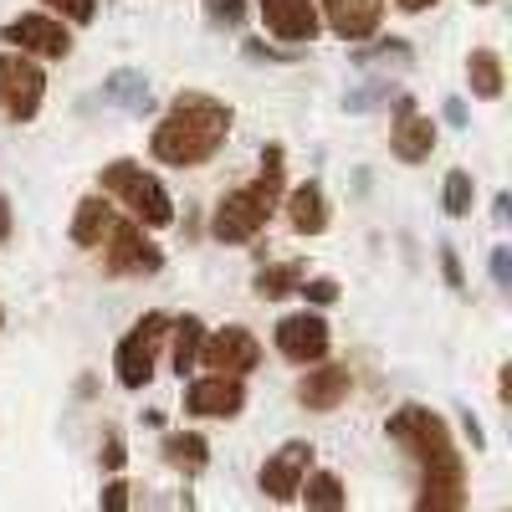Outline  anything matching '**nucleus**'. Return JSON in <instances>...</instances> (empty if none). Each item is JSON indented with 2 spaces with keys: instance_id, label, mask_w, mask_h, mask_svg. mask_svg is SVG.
<instances>
[{
  "instance_id": "f257e3e1",
  "label": "nucleus",
  "mask_w": 512,
  "mask_h": 512,
  "mask_svg": "<svg viewBox=\"0 0 512 512\" xmlns=\"http://www.w3.org/2000/svg\"><path fill=\"white\" fill-rule=\"evenodd\" d=\"M390 436L425 466V492L415 512H466V466L451 446L446 420L425 405H405L390 415Z\"/></svg>"
},
{
  "instance_id": "f03ea898",
  "label": "nucleus",
  "mask_w": 512,
  "mask_h": 512,
  "mask_svg": "<svg viewBox=\"0 0 512 512\" xmlns=\"http://www.w3.org/2000/svg\"><path fill=\"white\" fill-rule=\"evenodd\" d=\"M226 128H231V108L226 103L205 98V93H180L175 108H169V118L154 128L149 149H154L159 164L190 169V164H205L210 154L221 149Z\"/></svg>"
},
{
  "instance_id": "7ed1b4c3",
  "label": "nucleus",
  "mask_w": 512,
  "mask_h": 512,
  "mask_svg": "<svg viewBox=\"0 0 512 512\" xmlns=\"http://www.w3.org/2000/svg\"><path fill=\"white\" fill-rule=\"evenodd\" d=\"M277 200H282V149H267V154H262V180L231 190V195L216 205V221H210V231H216V241L241 246V241H251L256 231L272 221Z\"/></svg>"
},
{
  "instance_id": "20e7f679",
  "label": "nucleus",
  "mask_w": 512,
  "mask_h": 512,
  "mask_svg": "<svg viewBox=\"0 0 512 512\" xmlns=\"http://www.w3.org/2000/svg\"><path fill=\"white\" fill-rule=\"evenodd\" d=\"M103 190L134 210V226H169L175 221V205H169L164 185L149 175V169H139L134 159H113L103 169Z\"/></svg>"
},
{
  "instance_id": "39448f33",
  "label": "nucleus",
  "mask_w": 512,
  "mask_h": 512,
  "mask_svg": "<svg viewBox=\"0 0 512 512\" xmlns=\"http://www.w3.org/2000/svg\"><path fill=\"white\" fill-rule=\"evenodd\" d=\"M103 267L113 277H139V272L149 277V272L164 267V251L154 241H144V231L134 221H113V231L103 241Z\"/></svg>"
},
{
  "instance_id": "423d86ee",
  "label": "nucleus",
  "mask_w": 512,
  "mask_h": 512,
  "mask_svg": "<svg viewBox=\"0 0 512 512\" xmlns=\"http://www.w3.org/2000/svg\"><path fill=\"white\" fill-rule=\"evenodd\" d=\"M164 333H169V318L149 313V318L118 344V379L128 384V390H144V384L154 379V354H159V344H164Z\"/></svg>"
},
{
  "instance_id": "0eeeda50",
  "label": "nucleus",
  "mask_w": 512,
  "mask_h": 512,
  "mask_svg": "<svg viewBox=\"0 0 512 512\" xmlns=\"http://www.w3.org/2000/svg\"><path fill=\"white\" fill-rule=\"evenodd\" d=\"M41 93H47V72L26 57L0 52V108L11 118H31L41 108Z\"/></svg>"
},
{
  "instance_id": "6e6552de",
  "label": "nucleus",
  "mask_w": 512,
  "mask_h": 512,
  "mask_svg": "<svg viewBox=\"0 0 512 512\" xmlns=\"http://www.w3.org/2000/svg\"><path fill=\"white\" fill-rule=\"evenodd\" d=\"M200 359L210 364V374H231V379H241V374H251L256 364H262V344H256V333H246V328H221V333H210L205 344H200Z\"/></svg>"
},
{
  "instance_id": "1a4fd4ad",
  "label": "nucleus",
  "mask_w": 512,
  "mask_h": 512,
  "mask_svg": "<svg viewBox=\"0 0 512 512\" xmlns=\"http://www.w3.org/2000/svg\"><path fill=\"white\" fill-rule=\"evenodd\" d=\"M0 36H6V47H21V52H31V57H67V52H72L67 26H62L57 16H47V11L6 21V26H0Z\"/></svg>"
},
{
  "instance_id": "9d476101",
  "label": "nucleus",
  "mask_w": 512,
  "mask_h": 512,
  "mask_svg": "<svg viewBox=\"0 0 512 512\" xmlns=\"http://www.w3.org/2000/svg\"><path fill=\"white\" fill-rule=\"evenodd\" d=\"M277 349L292 364H318L328 354V323L318 313H292L277 323Z\"/></svg>"
},
{
  "instance_id": "9b49d317",
  "label": "nucleus",
  "mask_w": 512,
  "mask_h": 512,
  "mask_svg": "<svg viewBox=\"0 0 512 512\" xmlns=\"http://www.w3.org/2000/svg\"><path fill=\"white\" fill-rule=\"evenodd\" d=\"M308 466H313V446H308V441H287V446L262 466V492L277 497V502H292L297 487H303V477H308Z\"/></svg>"
},
{
  "instance_id": "f8f14e48",
  "label": "nucleus",
  "mask_w": 512,
  "mask_h": 512,
  "mask_svg": "<svg viewBox=\"0 0 512 512\" xmlns=\"http://www.w3.org/2000/svg\"><path fill=\"white\" fill-rule=\"evenodd\" d=\"M390 149H395L405 164L431 159V149H436V123L415 108V98H400V103H395V134H390Z\"/></svg>"
},
{
  "instance_id": "ddd939ff",
  "label": "nucleus",
  "mask_w": 512,
  "mask_h": 512,
  "mask_svg": "<svg viewBox=\"0 0 512 512\" xmlns=\"http://www.w3.org/2000/svg\"><path fill=\"white\" fill-rule=\"evenodd\" d=\"M262 21L277 41H313L318 36V6L313 0H262Z\"/></svg>"
},
{
  "instance_id": "4468645a",
  "label": "nucleus",
  "mask_w": 512,
  "mask_h": 512,
  "mask_svg": "<svg viewBox=\"0 0 512 512\" xmlns=\"http://www.w3.org/2000/svg\"><path fill=\"white\" fill-rule=\"evenodd\" d=\"M246 405V390H241V379L231 374H210L200 384H190L185 390V410L190 415H236Z\"/></svg>"
},
{
  "instance_id": "2eb2a0df",
  "label": "nucleus",
  "mask_w": 512,
  "mask_h": 512,
  "mask_svg": "<svg viewBox=\"0 0 512 512\" xmlns=\"http://www.w3.org/2000/svg\"><path fill=\"white\" fill-rule=\"evenodd\" d=\"M323 11H328L333 31L344 41H364L384 21V0H323Z\"/></svg>"
},
{
  "instance_id": "dca6fc26",
  "label": "nucleus",
  "mask_w": 512,
  "mask_h": 512,
  "mask_svg": "<svg viewBox=\"0 0 512 512\" xmlns=\"http://www.w3.org/2000/svg\"><path fill=\"white\" fill-rule=\"evenodd\" d=\"M349 390H354V374L344 364H323L297 384V400H303L308 410H333V405L349 400Z\"/></svg>"
},
{
  "instance_id": "f3484780",
  "label": "nucleus",
  "mask_w": 512,
  "mask_h": 512,
  "mask_svg": "<svg viewBox=\"0 0 512 512\" xmlns=\"http://www.w3.org/2000/svg\"><path fill=\"white\" fill-rule=\"evenodd\" d=\"M113 205H108V195H88L77 205V216H72V241L77 246H103L108 241V231H113Z\"/></svg>"
},
{
  "instance_id": "a211bd4d",
  "label": "nucleus",
  "mask_w": 512,
  "mask_h": 512,
  "mask_svg": "<svg viewBox=\"0 0 512 512\" xmlns=\"http://www.w3.org/2000/svg\"><path fill=\"white\" fill-rule=\"evenodd\" d=\"M287 221H292V231H303V236L328 231V200H323V190L318 185H297L287 195Z\"/></svg>"
},
{
  "instance_id": "6ab92c4d",
  "label": "nucleus",
  "mask_w": 512,
  "mask_h": 512,
  "mask_svg": "<svg viewBox=\"0 0 512 512\" xmlns=\"http://www.w3.org/2000/svg\"><path fill=\"white\" fill-rule=\"evenodd\" d=\"M297 492H303L308 512H344V482H338L333 472H308Z\"/></svg>"
},
{
  "instance_id": "aec40b11",
  "label": "nucleus",
  "mask_w": 512,
  "mask_h": 512,
  "mask_svg": "<svg viewBox=\"0 0 512 512\" xmlns=\"http://www.w3.org/2000/svg\"><path fill=\"white\" fill-rule=\"evenodd\" d=\"M466 82H472L477 98H502V57L497 52H472L466 57Z\"/></svg>"
},
{
  "instance_id": "412c9836",
  "label": "nucleus",
  "mask_w": 512,
  "mask_h": 512,
  "mask_svg": "<svg viewBox=\"0 0 512 512\" xmlns=\"http://www.w3.org/2000/svg\"><path fill=\"white\" fill-rule=\"evenodd\" d=\"M200 344H205V328H200V318H180V323H175V349H169V364H175V374H180V379L195 369Z\"/></svg>"
},
{
  "instance_id": "4be33fe9",
  "label": "nucleus",
  "mask_w": 512,
  "mask_h": 512,
  "mask_svg": "<svg viewBox=\"0 0 512 512\" xmlns=\"http://www.w3.org/2000/svg\"><path fill=\"white\" fill-rule=\"evenodd\" d=\"M308 277H303V262H282V267H267V272H256V292L262 297H287V292H297Z\"/></svg>"
},
{
  "instance_id": "5701e85b",
  "label": "nucleus",
  "mask_w": 512,
  "mask_h": 512,
  "mask_svg": "<svg viewBox=\"0 0 512 512\" xmlns=\"http://www.w3.org/2000/svg\"><path fill=\"white\" fill-rule=\"evenodd\" d=\"M472 205H477L472 175H466V169H451V175H446V216L466 221V216H472Z\"/></svg>"
},
{
  "instance_id": "b1692460",
  "label": "nucleus",
  "mask_w": 512,
  "mask_h": 512,
  "mask_svg": "<svg viewBox=\"0 0 512 512\" xmlns=\"http://www.w3.org/2000/svg\"><path fill=\"white\" fill-rule=\"evenodd\" d=\"M164 456L175 461V466H190V472H200V466L210 461V451H205L200 436H169L164 441Z\"/></svg>"
},
{
  "instance_id": "393cba45",
  "label": "nucleus",
  "mask_w": 512,
  "mask_h": 512,
  "mask_svg": "<svg viewBox=\"0 0 512 512\" xmlns=\"http://www.w3.org/2000/svg\"><path fill=\"white\" fill-rule=\"evenodd\" d=\"M41 6H47V16H57V21H93V0H41Z\"/></svg>"
},
{
  "instance_id": "a878e982",
  "label": "nucleus",
  "mask_w": 512,
  "mask_h": 512,
  "mask_svg": "<svg viewBox=\"0 0 512 512\" xmlns=\"http://www.w3.org/2000/svg\"><path fill=\"white\" fill-rule=\"evenodd\" d=\"M205 16L216 26H241L246 21V0H205Z\"/></svg>"
},
{
  "instance_id": "bb28decb",
  "label": "nucleus",
  "mask_w": 512,
  "mask_h": 512,
  "mask_svg": "<svg viewBox=\"0 0 512 512\" xmlns=\"http://www.w3.org/2000/svg\"><path fill=\"white\" fill-rule=\"evenodd\" d=\"M297 292H303L308 303H338V282H328V277H313V282H303Z\"/></svg>"
},
{
  "instance_id": "cd10ccee",
  "label": "nucleus",
  "mask_w": 512,
  "mask_h": 512,
  "mask_svg": "<svg viewBox=\"0 0 512 512\" xmlns=\"http://www.w3.org/2000/svg\"><path fill=\"white\" fill-rule=\"evenodd\" d=\"M103 512H128V482H108L103 487Z\"/></svg>"
},
{
  "instance_id": "c85d7f7f",
  "label": "nucleus",
  "mask_w": 512,
  "mask_h": 512,
  "mask_svg": "<svg viewBox=\"0 0 512 512\" xmlns=\"http://www.w3.org/2000/svg\"><path fill=\"white\" fill-rule=\"evenodd\" d=\"M492 277H497V287H507V282H512V251H507V246H497V251H492Z\"/></svg>"
},
{
  "instance_id": "c756f323",
  "label": "nucleus",
  "mask_w": 512,
  "mask_h": 512,
  "mask_svg": "<svg viewBox=\"0 0 512 512\" xmlns=\"http://www.w3.org/2000/svg\"><path fill=\"white\" fill-rule=\"evenodd\" d=\"M246 57H251V62H287L282 52H272V47H267V41H246Z\"/></svg>"
},
{
  "instance_id": "7c9ffc66",
  "label": "nucleus",
  "mask_w": 512,
  "mask_h": 512,
  "mask_svg": "<svg viewBox=\"0 0 512 512\" xmlns=\"http://www.w3.org/2000/svg\"><path fill=\"white\" fill-rule=\"evenodd\" d=\"M441 267H446V282L461 287V262H456V251H451V246H441Z\"/></svg>"
},
{
  "instance_id": "2f4dec72",
  "label": "nucleus",
  "mask_w": 512,
  "mask_h": 512,
  "mask_svg": "<svg viewBox=\"0 0 512 512\" xmlns=\"http://www.w3.org/2000/svg\"><path fill=\"white\" fill-rule=\"evenodd\" d=\"M103 461H108V472H118V466H123V446H118V436H108V446H103Z\"/></svg>"
},
{
  "instance_id": "473e14b6",
  "label": "nucleus",
  "mask_w": 512,
  "mask_h": 512,
  "mask_svg": "<svg viewBox=\"0 0 512 512\" xmlns=\"http://www.w3.org/2000/svg\"><path fill=\"white\" fill-rule=\"evenodd\" d=\"M6 236H11V200L0 195V241H6Z\"/></svg>"
},
{
  "instance_id": "72a5a7b5",
  "label": "nucleus",
  "mask_w": 512,
  "mask_h": 512,
  "mask_svg": "<svg viewBox=\"0 0 512 512\" xmlns=\"http://www.w3.org/2000/svg\"><path fill=\"white\" fill-rule=\"evenodd\" d=\"M400 6H405V11H431L436 0H400Z\"/></svg>"
},
{
  "instance_id": "f704fd0d",
  "label": "nucleus",
  "mask_w": 512,
  "mask_h": 512,
  "mask_svg": "<svg viewBox=\"0 0 512 512\" xmlns=\"http://www.w3.org/2000/svg\"><path fill=\"white\" fill-rule=\"evenodd\" d=\"M477 6H487V0H477Z\"/></svg>"
}]
</instances>
